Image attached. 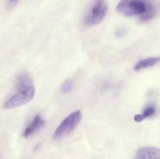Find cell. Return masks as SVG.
Listing matches in <instances>:
<instances>
[{"mask_svg": "<svg viewBox=\"0 0 160 159\" xmlns=\"http://www.w3.org/2000/svg\"><path fill=\"white\" fill-rule=\"evenodd\" d=\"M15 92L5 102L6 109L17 108L30 102L35 95V88L30 76L22 72L18 76Z\"/></svg>", "mask_w": 160, "mask_h": 159, "instance_id": "cell-1", "label": "cell"}, {"mask_svg": "<svg viewBox=\"0 0 160 159\" xmlns=\"http://www.w3.org/2000/svg\"><path fill=\"white\" fill-rule=\"evenodd\" d=\"M108 7V2L105 1H96L91 4L85 15L86 25L93 26L101 23L106 16Z\"/></svg>", "mask_w": 160, "mask_h": 159, "instance_id": "cell-2", "label": "cell"}, {"mask_svg": "<svg viewBox=\"0 0 160 159\" xmlns=\"http://www.w3.org/2000/svg\"><path fill=\"white\" fill-rule=\"evenodd\" d=\"M146 8L145 1L124 0L118 3L116 10L121 16L132 17L141 16L144 13Z\"/></svg>", "mask_w": 160, "mask_h": 159, "instance_id": "cell-3", "label": "cell"}, {"mask_svg": "<svg viewBox=\"0 0 160 159\" xmlns=\"http://www.w3.org/2000/svg\"><path fill=\"white\" fill-rule=\"evenodd\" d=\"M82 118V113L80 110L71 113L56 129L53 133V139L59 140L72 133L80 123Z\"/></svg>", "mask_w": 160, "mask_h": 159, "instance_id": "cell-4", "label": "cell"}, {"mask_svg": "<svg viewBox=\"0 0 160 159\" xmlns=\"http://www.w3.org/2000/svg\"><path fill=\"white\" fill-rule=\"evenodd\" d=\"M134 159H160V149L153 147H144L138 149Z\"/></svg>", "mask_w": 160, "mask_h": 159, "instance_id": "cell-5", "label": "cell"}, {"mask_svg": "<svg viewBox=\"0 0 160 159\" xmlns=\"http://www.w3.org/2000/svg\"><path fill=\"white\" fill-rule=\"evenodd\" d=\"M45 121L40 115H37L23 133V137L27 138L33 135L45 126Z\"/></svg>", "mask_w": 160, "mask_h": 159, "instance_id": "cell-6", "label": "cell"}, {"mask_svg": "<svg viewBox=\"0 0 160 159\" xmlns=\"http://www.w3.org/2000/svg\"><path fill=\"white\" fill-rule=\"evenodd\" d=\"M160 62V57H151L141 60L134 66V70L139 71L141 69L152 67Z\"/></svg>", "mask_w": 160, "mask_h": 159, "instance_id": "cell-7", "label": "cell"}, {"mask_svg": "<svg viewBox=\"0 0 160 159\" xmlns=\"http://www.w3.org/2000/svg\"><path fill=\"white\" fill-rule=\"evenodd\" d=\"M157 112V108L153 105H148L143 110L142 113L140 115H137L134 116V120L136 122H140L145 119L150 118L154 116Z\"/></svg>", "mask_w": 160, "mask_h": 159, "instance_id": "cell-8", "label": "cell"}, {"mask_svg": "<svg viewBox=\"0 0 160 159\" xmlns=\"http://www.w3.org/2000/svg\"><path fill=\"white\" fill-rule=\"evenodd\" d=\"M146 8L143 14L140 16V19L142 21H146L152 19L156 15V10L152 4L148 1H146Z\"/></svg>", "mask_w": 160, "mask_h": 159, "instance_id": "cell-9", "label": "cell"}, {"mask_svg": "<svg viewBox=\"0 0 160 159\" xmlns=\"http://www.w3.org/2000/svg\"><path fill=\"white\" fill-rule=\"evenodd\" d=\"M73 83L70 79L66 80L62 86V91L64 94H68L72 90Z\"/></svg>", "mask_w": 160, "mask_h": 159, "instance_id": "cell-10", "label": "cell"}, {"mask_svg": "<svg viewBox=\"0 0 160 159\" xmlns=\"http://www.w3.org/2000/svg\"><path fill=\"white\" fill-rule=\"evenodd\" d=\"M128 32L127 29L125 27H120L118 28L115 31V35L118 38L124 37Z\"/></svg>", "mask_w": 160, "mask_h": 159, "instance_id": "cell-11", "label": "cell"}, {"mask_svg": "<svg viewBox=\"0 0 160 159\" xmlns=\"http://www.w3.org/2000/svg\"><path fill=\"white\" fill-rule=\"evenodd\" d=\"M18 2V1H8V2H7L6 4V7L8 10H11V9H13L17 6Z\"/></svg>", "mask_w": 160, "mask_h": 159, "instance_id": "cell-12", "label": "cell"}]
</instances>
